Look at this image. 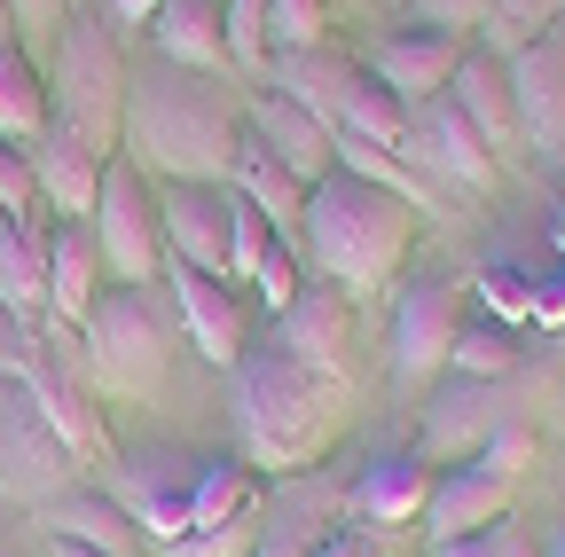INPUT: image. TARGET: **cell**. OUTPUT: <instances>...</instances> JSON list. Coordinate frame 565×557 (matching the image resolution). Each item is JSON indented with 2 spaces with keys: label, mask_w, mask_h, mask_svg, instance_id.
I'll list each match as a JSON object with an SVG mask.
<instances>
[{
  "label": "cell",
  "mask_w": 565,
  "mask_h": 557,
  "mask_svg": "<svg viewBox=\"0 0 565 557\" xmlns=\"http://www.w3.org/2000/svg\"><path fill=\"white\" fill-rule=\"evenodd\" d=\"M0 314L17 322L24 345L47 338L55 322V291H47V244L24 236V221H0Z\"/></svg>",
  "instance_id": "18"
},
{
  "label": "cell",
  "mask_w": 565,
  "mask_h": 557,
  "mask_svg": "<svg viewBox=\"0 0 565 557\" xmlns=\"http://www.w3.org/2000/svg\"><path fill=\"white\" fill-rule=\"evenodd\" d=\"M534 330H565V267L534 275Z\"/></svg>",
  "instance_id": "41"
},
{
  "label": "cell",
  "mask_w": 565,
  "mask_h": 557,
  "mask_svg": "<svg viewBox=\"0 0 565 557\" xmlns=\"http://www.w3.org/2000/svg\"><path fill=\"white\" fill-rule=\"evenodd\" d=\"M150 40H158V55H166V63H181V72H204V79H221V72H228L221 0H158Z\"/></svg>",
  "instance_id": "23"
},
{
  "label": "cell",
  "mask_w": 565,
  "mask_h": 557,
  "mask_svg": "<svg viewBox=\"0 0 565 557\" xmlns=\"http://www.w3.org/2000/svg\"><path fill=\"white\" fill-rule=\"evenodd\" d=\"M47 542H79V549H103V557H141V534L126 518L118 495H55L47 503Z\"/></svg>",
  "instance_id": "25"
},
{
  "label": "cell",
  "mask_w": 565,
  "mask_h": 557,
  "mask_svg": "<svg viewBox=\"0 0 565 557\" xmlns=\"http://www.w3.org/2000/svg\"><path fill=\"white\" fill-rule=\"evenodd\" d=\"M118 118H126V63L118 40L79 17L55 32V72H47V126H63L71 142H87L95 158H118Z\"/></svg>",
  "instance_id": "5"
},
{
  "label": "cell",
  "mask_w": 565,
  "mask_h": 557,
  "mask_svg": "<svg viewBox=\"0 0 565 557\" xmlns=\"http://www.w3.org/2000/svg\"><path fill=\"white\" fill-rule=\"evenodd\" d=\"M110 17H118V24H150L158 0H110Z\"/></svg>",
  "instance_id": "44"
},
{
  "label": "cell",
  "mask_w": 565,
  "mask_h": 557,
  "mask_svg": "<svg viewBox=\"0 0 565 557\" xmlns=\"http://www.w3.org/2000/svg\"><path fill=\"white\" fill-rule=\"evenodd\" d=\"M71 456L55 440V425L32 408L24 377H0V495L9 503H55L63 486H71Z\"/></svg>",
  "instance_id": "7"
},
{
  "label": "cell",
  "mask_w": 565,
  "mask_h": 557,
  "mask_svg": "<svg viewBox=\"0 0 565 557\" xmlns=\"http://www.w3.org/2000/svg\"><path fill=\"white\" fill-rule=\"evenodd\" d=\"M244 142V110L228 103L221 79L181 72V63L150 55L141 72H126V118L118 150L158 173V181H228V158Z\"/></svg>",
  "instance_id": "1"
},
{
  "label": "cell",
  "mask_w": 565,
  "mask_h": 557,
  "mask_svg": "<svg viewBox=\"0 0 565 557\" xmlns=\"http://www.w3.org/2000/svg\"><path fill=\"white\" fill-rule=\"evenodd\" d=\"M557 17H565V0H494V32H503L511 47H526V40H550L557 32Z\"/></svg>",
  "instance_id": "35"
},
{
  "label": "cell",
  "mask_w": 565,
  "mask_h": 557,
  "mask_svg": "<svg viewBox=\"0 0 565 557\" xmlns=\"http://www.w3.org/2000/svg\"><path fill=\"white\" fill-rule=\"evenodd\" d=\"M487 432H494V416H487V385H456V393H440L433 400V425H424V463L433 456H463L471 440L487 448Z\"/></svg>",
  "instance_id": "30"
},
{
  "label": "cell",
  "mask_w": 565,
  "mask_h": 557,
  "mask_svg": "<svg viewBox=\"0 0 565 557\" xmlns=\"http://www.w3.org/2000/svg\"><path fill=\"white\" fill-rule=\"evenodd\" d=\"M95 251H103V275L110 283H150L166 267V221H158V189L134 158H110L103 165V189H95Z\"/></svg>",
  "instance_id": "6"
},
{
  "label": "cell",
  "mask_w": 565,
  "mask_h": 557,
  "mask_svg": "<svg viewBox=\"0 0 565 557\" xmlns=\"http://www.w3.org/2000/svg\"><path fill=\"white\" fill-rule=\"evenodd\" d=\"M236 518H259L252 463L244 456H204L196 463V534L204 526H236Z\"/></svg>",
  "instance_id": "29"
},
{
  "label": "cell",
  "mask_w": 565,
  "mask_h": 557,
  "mask_svg": "<svg viewBox=\"0 0 565 557\" xmlns=\"http://www.w3.org/2000/svg\"><path fill=\"white\" fill-rule=\"evenodd\" d=\"M47 133V72L24 47H0V142H40Z\"/></svg>",
  "instance_id": "28"
},
{
  "label": "cell",
  "mask_w": 565,
  "mask_h": 557,
  "mask_svg": "<svg viewBox=\"0 0 565 557\" xmlns=\"http://www.w3.org/2000/svg\"><path fill=\"white\" fill-rule=\"evenodd\" d=\"M550 40H557V47H565V17H557V32H550Z\"/></svg>",
  "instance_id": "49"
},
{
  "label": "cell",
  "mask_w": 565,
  "mask_h": 557,
  "mask_svg": "<svg viewBox=\"0 0 565 557\" xmlns=\"http://www.w3.org/2000/svg\"><path fill=\"white\" fill-rule=\"evenodd\" d=\"M542 557H565V534H550V542H542Z\"/></svg>",
  "instance_id": "48"
},
{
  "label": "cell",
  "mask_w": 565,
  "mask_h": 557,
  "mask_svg": "<svg viewBox=\"0 0 565 557\" xmlns=\"http://www.w3.org/2000/svg\"><path fill=\"white\" fill-rule=\"evenodd\" d=\"M353 299L345 291H330V283H299V299L275 314V345L291 362H307V369H322V377H338V385H353Z\"/></svg>",
  "instance_id": "12"
},
{
  "label": "cell",
  "mask_w": 565,
  "mask_h": 557,
  "mask_svg": "<svg viewBox=\"0 0 565 557\" xmlns=\"http://www.w3.org/2000/svg\"><path fill=\"white\" fill-rule=\"evenodd\" d=\"M103 165L87 142H71L63 126H47L40 142H32V181H40V204L55 221H95V189H103Z\"/></svg>",
  "instance_id": "20"
},
{
  "label": "cell",
  "mask_w": 565,
  "mask_h": 557,
  "mask_svg": "<svg viewBox=\"0 0 565 557\" xmlns=\"http://www.w3.org/2000/svg\"><path fill=\"white\" fill-rule=\"evenodd\" d=\"M494 518H511V479L503 471H487L479 456L433 471V495H424V534L440 542H463V534H487Z\"/></svg>",
  "instance_id": "16"
},
{
  "label": "cell",
  "mask_w": 565,
  "mask_h": 557,
  "mask_svg": "<svg viewBox=\"0 0 565 557\" xmlns=\"http://www.w3.org/2000/svg\"><path fill=\"white\" fill-rule=\"evenodd\" d=\"M424 495H433V463L408 456V448H393V456H377L362 479H353L345 511L362 518V526H408V518H424Z\"/></svg>",
  "instance_id": "22"
},
{
  "label": "cell",
  "mask_w": 565,
  "mask_h": 557,
  "mask_svg": "<svg viewBox=\"0 0 565 557\" xmlns=\"http://www.w3.org/2000/svg\"><path fill=\"white\" fill-rule=\"evenodd\" d=\"M448 369L471 377V385L511 377V369H519V338L494 322V314H463V330H456V345H448Z\"/></svg>",
  "instance_id": "31"
},
{
  "label": "cell",
  "mask_w": 565,
  "mask_h": 557,
  "mask_svg": "<svg viewBox=\"0 0 565 557\" xmlns=\"http://www.w3.org/2000/svg\"><path fill=\"white\" fill-rule=\"evenodd\" d=\"M228 189L252 204V213L275 228V236H291L299 244V221H307V181L299 173H282V158L267 150V142H236V158H228Z\"/></svg>",
  "instance_id": "21"
},
{
  "label": "cell",
  "mask_w": 565,
  "mask_h": 557,
  "mask_svg": "<svg viewBox=\"0 0 565 557\" xmlns=\"http://www.w3.org/2000/svg\"><path fill=\"white\" fill-rule=\"evenodd\" d=\"M55 557H103V549H79V542H55Z\"/></svg>",
  "instance_id": "46"
},
{
  "label": "cell",
  "mask_w": 565,
  "mask_h": 557,
  "mask_svg": "<svg viewBox=\"0 0 565 557\" xmlns=\"http://www.w3.org/2000/svg\"><path fill=\"white\" fill-rule=\"evenodd\" d=\"M9 17H17L32 40H47V32H63V0H9Z\"/></svg>",
  "instance_id": "42"
},
{
  "label": "cell",
  "mask_w": 565,
  "mask_h": 557,
  "mask_svg": "<svg viewBox=\"0 0 565 557\" xmlns=\"http://www.w3.org/2000/svg\"><path fill=\"white\" fill-rule=\"evenodd\" d=\"M282 236L252 213V204L228 189V283H236V275H244V283H259V267H267V251H275Z\"/></svg>",
  "instance_id": "33"
},
{
  "label": "cell",
  "mask_w": 565,
  "mask_h": 557,
  "mask_svg": "<svg viewBox=\"0 0 565 557\" xmlns=\"http://www.w3.org/2000/svg\"><path fill=\"white\" fill-rule=\"evenodd\" d=\"M511 63V110H519V142L534 158H565V47L526 40L503 55Z\"/></svg>",
  "instance_id": "14"
},
{
  "label": "cell",
  "mask_w": 565,
  "mask_h": 557,
  "mask_svg": "<svg viewBox=\"0 0 565 557\" xmlns=\"http://www.w3.org/2000/svg\"><path fill=\"white\" fill-rule=\"evenodd\" d=\"M322 24H330V9H322V0H267V55L322 47Z\"/></svg>",
  "instance_id": "34"
},
{
  "label": "cell",
  "mask_w": 565,
  "mask_h": 557,
  "mask_svg": "<svg viewBox=\"0 0 565 557\" xmlns=\"http://www.w3.org/2000/svg\"><path fill=\"white\" fill-rule=\"evenodd\" d=\"M118 503H126V518L150 534L158 549L181 542V534H196V463L189 456H141L126 471V486H118Z\"/></svg>",
  "instance_id": "17"
},
{
  "label": "cell",
  "mask_w": 565,
  "mask_h": 557,
  "mask_svg": "<svg viewBox=\"0 0 565 557\" xmlns=\"http://www.w3.org/2000/svg\"><path fill=\"white\" fill-rule=\"evenodd\" d=\"M401 158H408L424 181H433L440 196H487L494 181H503V158H494V150L479 142V126H471L448 95L416 110L408 142H401Z\"/></svg>",
  "instance_id": "9"
},
{
  "label": "cell",
  "mask_w": 565,
  "mask_h": 557,
  "mask_svg": "<svg viewBox=\"0 0 565 557\" xmlns=\"http://www.w3.org/2000/svg\"><path fill=\"white\" fill-rule=\"evenodd\" d=\"M307 557H370V549H362V542H353V534H330V542H315Z\"/></svg>",
  "instance_id": "45"
},
{
  "label": "cell",
  "mask_w": 565,
  "mask_h": 557,
  "mask_svg": "<svg viewBox=\"0 0 565 557\" xmlns=\"http://www.w3.org/2000/svg\"><path fill=\"white\" fill-rule=\"evenodd\" d=\"M166 259H189L196 275H228V181H158Z\"/></svg>",
  "instance_id": "13"
},
{
  "label": "cell",
  "mask_w": 565,
  "mask_h": 557,
  "mask_svg": "<svg viewBox=\"0 0 565 557\" xmlns=\"http://www.w3.org/2000/svg\"><path fill=\"white\" fill-rule=\"evenodd\" d=\"M47 291H55V322H71V330L95 314V299H103V251H95V228L63 221V228L47 236Z\"/></svg>",
  "instance_id": "24"
},
{
  "label": "cell",
  "mask_w": 565,
  "mask_h": 557,
  "mask_svg": "<svg viewBox=\"0 0 565 557\" xmlns=\"http://www.w3.org/2000/svg\"><path fill=\"white\" fill-rule=\"evenodd\" d=\"M463 47H471L463 32L408 24V32H393V40H377V47H370V79H377L385 95H401L408 110H424V103H440V95H448Z\"/></svg>",
  "instance_id": "11"
},
{
  "label": "cell",
  "mask_w": 565,
  "mask_h": 557,
  "mask_svg": "<svg viewBox=\"0 0 565 557\" xmlns=\"http://www.w3.org/2000/svg\"><path fill=\"white\" fill-rule=\"evenodd\" d=\"M9 24H17V17H9V0H0V47H9Z\"/></svg>",
  "instance_id": "47"
},
{
  "label": "cell",
  "mask_w": 565,
  "mask_h": 557,
  "mask_svg": "<svg viewBox=\"0 0 565 557\" xmlns=\"http://www.w3.org/2000/svg\"><path fill=\"white\" fill-rule=\"evenodd\" d=\"M479 463H487V471H503V479H519V471L534 463V432L494 425V432H487V448H479Z\"/></svg>",
  "instance_id": "40"
},
{
  "label": "cell",
  "mask_w": 565,
  "mask_h": 557,
  "mask_svg": "<svg viewBox=\"0 0 565 557\" xmlns=\"http://www.w3.org/2000/svg\"><path fill=\"white\" fill-rule=\"evenodd\" d=\"M408 9H416V24H440V32H479L487 17H494V0H408Z\"/></svg>",
  "instance_id": "39"
},
{
  "label": "cell",
  "mask_w": 565,
  "mask_h": 557,
  "mask_svg": "<svg viewBox=\"0 0 565 557\" xmlns=\"http://www.w3.org/2000/svg\"><path fill=\"white\" fill-rule=\"evenodd\" d=\"M244 133H252V142H267V150L282 158V173H299L307 189L338 173V133H330L307 103L275 95V87H259V95L244 103Z\"/></svg>",
  "instance_id": "15"
},
{
  "label": "cell",
  "mask_w": 565,
  "mask_h": 557,
  "mask_svg": "<svg viewBox=\"0 0 565 557\" xmlns=\"http://www.w3.org/2000/svg\"><path fill=\"white\" fill-rule=\"evenodd\" d=\"M345 400H353V385L291 362L282 345H252L236 362V393H228L244 463L252 471H315L330 456V440L345 432Z\"/></svg>",
  "instance_id": "2"
},
{
  "label": "cell",
  "mask_w": 565,
  "mask_h": 557,
  "mask_svg": "<svg viewBox=\"0 0 565 557\" xmlns=\"http://www.w3.org/2000/svg\"><path fill=\"white\" fill-rule=\"evenodd\" d=\"M463 330V275H416L393 307V385L424 393L448 369V345Z\"/></svg>",
  "instance_id": "8"
},
{
  "label": "cell",
  "mask_w": 565,
  "mask_h": 557,
  "mask_svg": "<svg viewBox=\"0 0 565 557\" xmlns=\"http://www.w3.org/2000/svg\"><path fill=\"white\" fill-rule=\"evenodd\" d=\"M433 557H494V534H463V542H440Z\"/></svg>",
  "instance_id": "43"
},
{
  "label": "cell",
  "mask_w": 565,
  "mask_h": 557,
  "mask_svg": "<svg viewBox=\"0 0 565 557\" xmlns=\"http://www.w3.org/2000/svg\"><path fill=\"white\" fill-rule=\"evenodd\" d=\"M416 204L362 181V173H330L307 189V221H299V244H307V267L322 275L330 291L345 299H370L393 283V267L408 259L416 244Z\"/></svg>",
  "instance_id": "3"
},
{
  "label": "cell",
  "mask_w": 565,
  "mask_h": 557,
  "mask_svg": "<svg viewBox=\"0 0 565 557\" xmlns=\"http://www.w3.org/2000/svg\"><path fill=\"white\" fill-rule=\"evenodd\" d=\"M448 103L479 126V142H487L494 158H511V150H519V110H511V63H503V55L463 47L456 79H448Z\"/></svg>",
  "instance_id": "19"
},
{
  "label": "cell",
  "mask_w": 565,
  "mask_h": 557,
  "mask_svg": "<svg viewBox=\"0 0 565 557\" xmlns=\"http://www.w3.org/2000/svg\"><path fill=\"white\" fill-rule=\"evenodd\" d=\"M353 79H362V63H345V55H330V47L275 55V95L307 103V110H315L330 133H338V118H345V95H353Z\"/></svg>",
  "instance_id": "26"
},
{
  "label": "cell",
  "mask_w": 565,
  "mask_h": 557,
  "mask_svg": "<svg viewBox=\"0 0 565 557\" xmlns=\"http://www.w3.org/2000/svg\"><path fill=\"white\" fill-rule=\"evenodd\" d=\"M166 291H173V314L189 330V345L212 362V369H236L252 354V330H244V299L228 291V275H196L189 259H166Z\"/></svg>",
  "instance_id": "10"
},
{
  "label": "cell",
  "mask_w": 565,
  "mask_h": 557,
  "mask_svg": "<svg viewBox=\"0 0 565 557\" xmlns=\"http://www.w3.org/2000/svg\"><path fill=\"white\" fill-rule=\"evenodd\" d=\"M228 63H267V0H221Z\"/></svg>",
  "instance_id": "36"
},
{
  "label": "cell",
  "mask_w": 565,
  "mask_h": 557,
  "mask_svg": "<svg viewBox=\"0 0 565 557\" xmlns=\"http://www.w3.org/2000/svg\"><path fill=\"white\" fill-rule=\"evenodd\" d=\"M32 196H40V181H32V150L0 142V221H24V213H32Z\"/></svg>",
  "instance_id": "38"
},
{
  "label": "cell",
  "mask_w": 565,
  "mask_h": 557,
  "mask_svg": "<svg viewBox=\"0 0 565 557\" xmlns=\"http://www.w3.org/2000/svg\"><path fill=\"white\" fill-rule=\"evenodd\" d=\"M252 542H259V526H252V518H236V526H204V534H181V542H166L158 557H252Z\"/></svg>",
  "instance_id": "37"
},
{
  "label": "cell",
  "mask_w": 565,
  "mask_h": 557,
  "mask_svg": "<svg viewBox=\"0 0 565 557\" xmlns=\"http://www.w3.org/2000/svg\"><path fill=\"white\" fill-rule=\"evenodd\" d=\"M471 299L503 322V330H519V322H534V267H519L511 251H494V259H479L471 267Z\"/></svg>",
  "instance_id": "32"
},
{
  "label": "cell",
  "mask_w": 565,
  "mask_h": 557,
  "mask_svg": "<svg viewBox=\"0 0 565 557\" xmlns=\"http://www.w3.org/2000/svg\"><path fill=\"white\" fill-rule=\"evenodd\" d=\"M24 393H32V408L55 425V440L71 448V456H110V432H103V416H95V400L71 385V377H55L47 362H32L24 369Z\"/></svg>",
  "instance_id": "27"
},
{
  "label": "cell",
  "mask_w": 565,
  "mask_h": 557,
  "mask_svg": "<svg viewBox=\"0 0 565 557\" xmlns=\"http://www.w3.org/2000/svg\"><path fill=\"white\" fill-rule=\"evenodd\" d=\"M173 307L150 299V283H103L95 314L79 322V362L103 400H150L173 369Z\"/></svg>",
  "instance_id": "4"
}]
</instances>
